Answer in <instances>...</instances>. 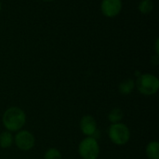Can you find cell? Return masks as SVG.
Here are the masks:
<instances>
[{"mask_svg": "<svg viewBox=\"0 0 159 159\" xmlns=\"http://www.w3.org/2000/svg\"><path fill=\"white\" fill-rule=\"evenodd\" d=\"M2 123L4 128L9 132H18L22 129L26 123L25 112L17 106L7 108L2 116Z\"/></svg>", "mask_w": 159, "mask_h": 159, "instance_id": "1", "label": "cell"}, {"mask_svg": "<svg viewBox=\"0 0 159 159\" xmlns=\"http://www.w3.org/2000/svg\"><path fill=\"white\" fill-rule=\"evenodd\" d=\"M135 88H137V90L144 96L155 95L158 91V78L155 75L149 73L141 74L135 81Z\"/></svg>", "mask_w": 159, "mask_h": 159, "instance_id": "2", "label": "cell"}, {"mask_svg": "<svg viewBox=\"0 0 159 159\" xmlns=\"http://www.w3.org/2000/svg\"><path fill=\"white\" fill-rule=\"evenodd\" d=\"M107 134L110 141L117 146L126 145L130 140V130L129 127L122 122L111 124L107 129Z\"/></svg>", "mask_w": 159, "mask_h": 159, "instance_id": "3", "label": "cell"}, {"mask_svg": "<svg viewBox=\"0 0 159 159\" xmlns=\"http://www.w3.org/2000/svg\"><path fill=\"white\" fill-rule=\"evenodd\" d=\"M78 154L82 159H98L100 145L94 137H86L78 144Z\"/></svg>", "mask_w": 159, "mask_h": 159, "instance_id": "4", "label": "cell"}, {"mask_svg": "<svg viewBox=\"0 0 159 159\" xmlns=\"http://www.w3.org/2000/svg\"><path fill=\"white\" fill-rule=\"evenodd\" d=\"M14 144L19 150L28 152L34 148L35 144V138L32 132L26 129H20L14 136Z\"/></svg>", "mask_w": 159, "mask_h": 159, "instance_id": "5", "label": "cell"}, {"mask_svg": "<svg viewBox=\"0 0 159 159\" xmlns=\"http://www.w3.org/2000/svg\"><path fill=\"white\" fill-rule=\"evenodd\" d=\"M79 128L81 132L87 137H94L98 132V126L96 119L90 115H85L79 121Z\"/></svg>", "mask_w": 159, "mask_h": 159, "instance_id": "6", "label": "cell"}, {"mask_svg": "<svg viewBox=\"0 0 159 159\" xmlns=\"http://www.w3.org/2000/svg\"><path fill=\"white\" fill-rule=\"evenodd\" d=\"M102 14L107 18L116 17L122 10L121 0H102L101 4Z\"/></svg>", "mask_w": 159, "mask_h": 159, "instance_id": "7", "label": "cell"}, {"mask_svg": "<svg viewBox=\"0 0 159 159\" xmlns=\"http://www.w3.org/2000/svg\"><path fill=\"white\" fill-rule=\"evenodd\" d=\"M135 89V80L132 78H127L120 82L118 86V91L122 95H129Z\"/></svg>", "mask_w": 159, "mask_h": 159, "instance_id": "8", "label": "cell"}, {"mask_svg": "<svg viewBox=\"0 0 159 159\" xmlns=\"http://www.w3.org/2000/svg\"><path fill=\"white\" fill-rule=\"evenodd\" d=\"M145 154L149 159H159V143L157 141L150 142L145 147Z\"/></svg>", "mask_w": 159, "mask_h": 159, "instance_id": "9", "label": "cell"}, {"mask_svg": "<svg viewBox=\"0 0 159 159\" xmlns=\"http://www.w3.org/2000/svg\"><path fill=\"white\" fill-rule=\"evenodd\" d=\"M14 143V136L11 132L6 130L0 133V148L7 149Z\"/></svg>", "mask_w": 159, "mask_h": 159, "instance_id": "10", "label": "cell"}, {"mask_svg": "<svg viewBox=\"0 0 159 159\" xmlns=\"http://www.w3.org/2000/svg\"><path fill=\"white\" fill-rule=\"evenodd\" d=\"M107 118L111 124L120 123L124 118V112L120 108H113L107 115Z\"/></svg>", "mask_w": 159, "mask_h": 159, "instance_id": "11", "label": "cell"}, {"mask_svg": "<svg viewBox=\"0 0 159 159\" xmlns=\"http://www.w3.org/2000/svg\"><path fill=\"white\" fill-rule=\"evenodd\" d=\"M138 9L142 14L147 15L154 9V2L152 0H142L138 6Z\"/></svg>", "mask_w": 159, "mask_h": 159, "instance_id": "12", "label": "cell"}, {"mask_svg": "<svg viewBox=\"0 0 159 159\" xmlns=\"http://www.w3.org/2000/svg\"><path fill=\"white\" fill-rule=\"evenodd\" d=\"M44 159H62V156L57 148L51 147L45 152Z\"/></svg>", "mask_w": 159, "mask_h": 159, "instance_id": "13", "label": "cell"}, {"mask_svg": "<svg viewBox=\"0 0 159 159\" xmlns=\"http://www.w3.org/2000/svg\"><path fill=\"white\" fill-rule=\"evenodd\" d=\"M158 46H159V39H158V38H157V39L156 40V43H155V48H156V55H158V54H159Z\"/></svg>", "mask_w": 159, "mask_h": 159, "instance_id": "14", "label": "cell"}, {"mask_svg": "<svg viewBox=\"0 0 159 159\" xmlns=\"http://www.w3.org/2000/svg\"><path fill=\"white\" fill-rule=\"evenodd\" d=\"M45 2H52V1H55V0H43Z\"/></svg>", "mask_w": 159, "mask_h": 159, "instance_id": "15", "label": "cell"}, {"mask_svg": "<svg viewBox=\"0 0 159 159\" xmlns=\"http://www.w3.org/2000/svg\"><path fill=\"white\" fill-rule=\"evenodd\" d=\"M1 9H2V4H1V2H0V11H1Z\"/></svg>", "mask_w": 159, "mask_h": 159, "instance_id": "16", "label": "cell"}]
</instances>
